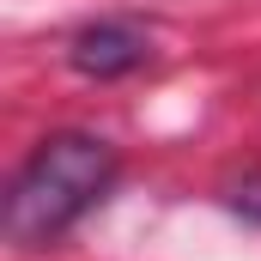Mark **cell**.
<instances>
[{
  "mask_svg": "<svg viewBox=\"0 0 261 261\" xmlns=\"http://www.w3.org/2000/svg\"><path fill=\"white\" fill-rule=\"evenodd\" d=\"M116 176V152L110 140L97 134H49L24 170L12 176V195H6V237L18 249H43L55 243L67 225H79L97 195L110 189Z\"/></svg>",
  "mask_w": 261,
  "mask_h": 261,
  "instance_id": "1",
  "label": "cell"
},
{
  "mask_svg": "<svg viewBox=\"0 0 261 261\" xmlns=\"http://www.w3.org/2000/svg\"><path fill=\"white\" fill-rule=\"evenodd\" d=\"M146 61V37L134 24H85L73 37V67L91 73V79H116V73H134Z\"/></svg>",
  "mask_w": 261,
  "mask_h": 261,
  "instance_id": "2",
  "label": "cell"
}]
</instances>
